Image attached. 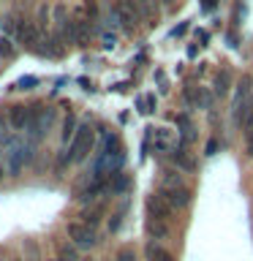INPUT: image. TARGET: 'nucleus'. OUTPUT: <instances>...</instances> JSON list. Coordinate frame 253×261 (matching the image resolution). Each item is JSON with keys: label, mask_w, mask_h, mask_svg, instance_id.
Here are the masks:
<instances>
[{"label": "nucleus", "mask_w": 253, "mask_h": 261, "mask_svg": "<svg viewBox=\"0 0 253 261\" xmlns=\"http://www.w3.org/2000/svg\"><path fill=\"white\" fill-rule=\"evenodd\" d=\"M77 128H79L77 114H73V112H65L63 128H60V139H63V142H73V136H77Z\"/></svg>", "instance_id": "obj_9"}, {"label": "nucleus", "mask_w": 253, "mask_h": 261, "mask_svg": "<svg viewBox=\"0 0 253 261\" xmlns=\"http://www.w3.org/2000/svg\"><path fill=\"white\" fill-rule=\"evenodd\" d=\"M104 46L106 49H114V36H112V33H106V36H104Z\"/></svg>", "instance_id": "obj_28"}, {"label": "nucleus", "mask_w": 253, "mask_h": 261, "mask_svg": "<svg viewBox=\"0 0 253 261\" xmlns=\"http://www.w3.org/2000/svg\"><path fill=\"white\" fill-rule=\"evenodd\" d=\"M16 90H33V87H38V76H22V79H16Z\"/></svg>", "instance_id": "obj_21"}, {"label": "nucleus", "mask_w": 253, "mask_h": 261, "mask_svg": "<svg viewBox=\"0 0 253 261\" xmlns=\"http://www.w3.org/2000/svg\"><path fill=\"white\" fill-rule=\"evenodd\" d=\"M114 8H117V14H120L122 24H125V30H134V28L142 24V8H139V0H117Z\"/></svg>", "instance_id": "obj_4"}, {"label": "nucleus", "mask_w": 253, "mask_h": 261, "mask_svg": "<svg viewBox=\"0 0 253 261\" xmlns=\"http://www.w3.org/2000/svg\"><path fill=\"white\" fill-rule=\"evenodd\" d=\"M68 240L77 245L79 250H93L95 245H98V234H95V228L93 226H87L85 220H73V223H68Z\"/></svg>", "instance_id": "obj_3"}, {"label": "nucleus", "mask_w": 253, "mask_h": 261, "mask_svg": "<svg viewBox=\"0 0 253 261\" xmlns=\"http://www.w3.org/2000/svg\"><path fill=\"white\" fill-rule=\"evenodd\" d=\"M90 38H93V28H90V19H77V44H90Z\"/></svg>", "instance_id": "obj_12"}, {"label": "nucleus", "mask_w": 253, "mask_h": 261, "mask_svg": "<svg viewBox=\"0 0 253 261\" xmlns=\"http://www.w3.org/2000/svg\"><path fill=\"white\" fill-rule=\"evenodd\" d=\"M3 177H6V171H3V163H0V182H3Z\"/></svg>", "instance_id": "obj_33"}, {"label": "nucleus", "mask_w": 253, "mask_h": 261, "mask_svg": "<svg viewBox=\"0 0 253 261\" xmlns=\"http://www.w3.org/2000/svg\"><path fill=\"white\" fill-rule=\"evenodd\" d=\"M196 38H199L201 44H207V33H204V30H196Z\"/></svg>", "instance_id": "obj_31"}, {"label": "nucleus", "mask_w": 253, "mask_h": 261, "mask_svg": "<svg viewBox=\"0 0 253 261\" xmlns=\"http://www.w3.org/2000/svg\"><path fill=\"white\" fill-rule=\"evenodd\" d=\"M8 125H11L14 134H19V130H28V122H30V106H22V103H16L8 109Z\"/></svg>", "instance_id": "obj_7"}, {"label": "nucleus", "mask_w": 253, "mask_h": 261, "mask_svg": "<svg viewBox=\"0 0 253 261\" xmlns=\"http://www.w3.org/2000/svg\"><path fill=\"white\" fill-rule=\"evenodd\" d=\"M253 79L245 73V76H240V82H237V90H234V101H232V120L237 128L245 125V117H248L250 106H253Z\"/></svg>", "instance_id": "obj_1"}, {"label": "nucleus", "mask_w": 253, "mask_h": 261, "mask_svg": "<svg viewBox=\"0 0 253 261\" xmlns=\"http://www.w3.org/2000/svg\"><path fill=\"white\" fill-rule=\"evenodd\" d=\"M248 134H253V106H250V112H248V117H245V125H242Z\"/></svg>", "instance_id": "obj_26"}, {"label": "nucleus", "mask_w": 253, "mask_h": 261, "mask_svg": "<svg viewBox=\"0 0 253 261\" xmlns=\"http://www.w3.org/2000/svg\"><path fill=\"white\" fill-rule=\"evenodd\" d=\"M248 155H250V158H253V134L248 136Z\"/></svg>", "instance_id": "obj_32"}, {"label": "nucleus", "mask_w": 253, "mask_h": 261, "mask_svg": "<svg viewBox=\"0 0 253 261\" xmlns=\"http://www.w3.org/2000/svg\"><path fill=\"white\" fill-rule=\"evenodd\" d=\"M144 253H147V261H174V256L166 253V248H161L158 242H150Z\"/></svg>", "instance_id": "obj_11"}, {"label": "nucleus", "mask_w": 253, "mask_h": 261, "mask_svg": "<svg viewBox=\"0 0 253 261\" xmlns=\"http://www.w3.org/2000/svg\"><path fill=\"white\" fill-rule=\"evenodd\" d=\"M147 215H150V220H166L171 215V204L163 199L161 193H153V196H147Z\"/></svg>", "instance_id": "obj_6"}, {"label": "nucleus", "mask_w": 253, "mask_h": 261, "mask_svg": "<svg viewBox=\"0 0 253 261\" xmlns=\"http://www.w3.org/2000/svg\"><path fill=\"white\" fill-rule=\"evenodd\" d=\"M171 158H174V163H177L180 169H185V171H193L196 169V161L191 158V155H185L183 150H174V152H171Z\"/></svg>", "instance_id": "obj_16"}, {"label": "nucleus", "mask_w": 253, "mask_h": 261, "mask_svg": "<svg viewBox=\"0 0 253 261\" xmlns=\"http://www.w3.org/2000/svg\"><path fill=\"white\" fill-rule=\"evenodd\" d=\"M139 8H142V16H150V19L158 16V0H139Z\"/></svg>", "instance_id": "obj_18"}, {"label": "nucleus", "mask_w": 253, "mask_h": 261, "mask_svg": "<svg viewBox=\"0 0 253 261\" xmlns=\"http://www.w3.org/2000/svg\"><path fill=\"white\" fill-rule=\"evenodd\" d=\"M93 144H95V130L90 122H82L77 128V136L68 147V155H63V163H79L85 161L90 152H93Z\"/></svg>", "instance_id": "obj_2"}, {"label": "nucleus", "mask_w": 253, "mask_h": 261, "mask_svg": "<svg viewBox=\"0 0 253 261\" xmlns=\"http://www.w3.org/2000/svg\"><path fill=\"white\" fill-rule=\"evenodd\" d=\"M215 150H218V142L212 139V142H207V155H215Z\"/></svg>", "instance_id": "obj_30"}, {"label": "nucleus", "mask_w": 253, "mask_h": 261, "mask_svg": "<svg viewBox=\"0 0 253 261\" xmlns=\"http://www.w3.org/2000/svg\"><path fill=\"white\" fill-rule=\"evenodd\" d=\"M161 196L171 204V207H177V210H183V207L191 204V191H188V188H171V191L161 193Z\"/></svg>", "instance_id": "obj_8"}, {"label": "nucleus", "mask_w": 253, "mask_h": 261, "mask_svg": "<svg viewBox=\"0 0 253 261\" xmlns=\"http://www.w3.org/2000/svg\"><path fill=\"white\" fill-rule=\"evenodd\" d=\"M229 87H232V82H229V71L220 68V71L215 73V95H226Z\"/></svg>", "instance_id": "obj_15"}, {"label": "nucleus", "mask_w": 253, "mask_h": 261, "mask_svg": "<svg viewBox=\"0 0 253 261\" xmlns=\"http://www.w3.org/2000/svg\"><path fill=\"white\" fill-rule=\"evenodd\" d=\"M120 223H122V215H120V212H114V215L109 218V231L117 234L120 231Z\"/></svg>", "instance_id": "obj_22"}, {"label": "nucleus", "mask_w": 253, "mask_h": 261, "mask_svg": "<svg viewBox=\"0 0 253 261\" xmlns=\"http://www.w3.org/2000/svg\"><path fill=\"white\" fill-rule=\"evenodd\" d=\"M163 185H166V191H171V188H183V177H180V171H166L163 174Z\"/></svg>", "instance_id": "obj_19"}, {"label": "nucleus", "mask_w": 253, "mask_h": 261, "mask_svg": "<svg viewBox=\"0 0 253 261\" xmlns=\"http://www.w3.org/2000/svg\"><path fill=\"white\" fill-rule=\"evenodd\" d=\"M30 158H33V142H24V144H19L16 142L14 147H11V152H8V166H11V174H19V171L24 169V163H30Z\"/></svg>", "instance_id": "obj_5"}, {"label": "nucleus", "mask_w": 253, "mask_h": 261, "mask_svg": "<svg viewBox=\"0 0 253 261\" xmlns=\"http://www.w3.org/2000/svg\"><path fill=\"white\" fill-rule=\"evenodd\" d=\"M11 55H14V38L11 36H3V38H0V57L8 60Z\"/></svg>", "instance_id": "obj_20"}, {"label": "nucleus", "mask_w": 253, "mask_h": 261, "mask_svg": "<svg viewBox=\"0 0 253 261\" xmlns=\"http://www.w3.org/2000/svg\"><path fill=\"white\" fill-rule=\"evenodd\" d=\"M117 261H136V253L131 250V248H122V250L117 253Z\"/></svg>", "instance_id": "obj_23"}, {"label": "nucleus", "mask_w": 253, "mask_h": 261, "mask_svg": "<svg viewBox=\"0 0 253 261\" xmlns=\"http://www.w3.org/2000/svg\"><path fill=\"white\" fill-rule=\"evenodd\" d=\"M201 6H204V11H215L218 0H201Z\"/></svg>", "instance_id": "obj_27"}, {"label": "nucleus", "mask_w": 253, "mask_h": 261, "mask_svg": "<svg viewBox=\"0 0 253 261\" xmlns=\"http://www.w3.org/2000/svg\"><path fill=\"white\" fill-rule=\"evenodd\" d=\"M212 95L207 93V87H196V109H210Z\"/></svg>", "instance_id": "obj_17"}, {"label": "nucleus", "mask_w": 253, "mask_h": 261, "mask_svg": "<svg viewBox=\"0 0 253 261\" xmlns=\"http://www.w3.org/2000/svg\"><path fill=\"white\" fill-rule=\"evenodd\" d=\"M8 130H11V125H8V120H6V117H0V142H6Z\"/></svg>", "instance_id": "obj_25"}, {"label": "nucleus", "mask_w": 253, "mask_h": 261, "mask_svg": "<svg viewBox=\"0 0 253 261\" xmlns=\"http://www.w3.org/2000/svg\"><path fill=\"white\" fill-rule=\"evenodd\" d=\"M109 188H112V193H125L128 188H131V179H128L125 171H112Z\"/></svg>", "instance_id": "obj_10"}, {"label": "nucleus", "mask_w": 253, "mask_h": 261, "mask_svg": "<svg viewBox=\"0 0 253 261\" xmlns=\"http://www.w3.org/2000/svg\"><path fill=\"white\" fill-rule=\"evenodd\" d=\"M177 125H180V134H183L185 142H193V139H196V125L185 117V114H180V117H177Z\"/></svg>", "instance_id": "obj_13"}, {"label": "nucleus", "mask_w": 253, "mask_h": 261, "mask_svg": "<svg viewBox=\"0 0 253 261\" xmlns=\"http://www.w3.org/2000/svg\"><path fill=\"white\" fill-rule=\"evenodd\" d=\"M147 234H150L153 240H163V237L169 234L166 220H150V223H147Z\"/></svg>", "instance_id": "obj_14"}, {"label": "nucleus", "mask_w": 253, "mask_h": 261, "mask_svg": "<svg viewBox=\"0 0 253 261\" xmlns=\"http://www.w3.org/2000/svg\"><path fill=\"white\" fill-rule=\"evenodd\" d=\"M98 218H101V210H90L87 215H85V223H87V226H95Z\"/></svg>", "instance_id": "obj_24"}, {"label": "nucleus", "mask_w": 253, "mask_h": 261, "mask_svg": "<svg viewBox=\"0 0 253 261\" xmlns=\"http://www.w3.org/2000/svg\"><path fill=\"white\" fill-rule=\"evenodd\" d=\"M63 256H65L63 261H77V253H73L71 248H65V250H63Z\"/></svg>", "instance_id": "obj_29"}]
</instances>
